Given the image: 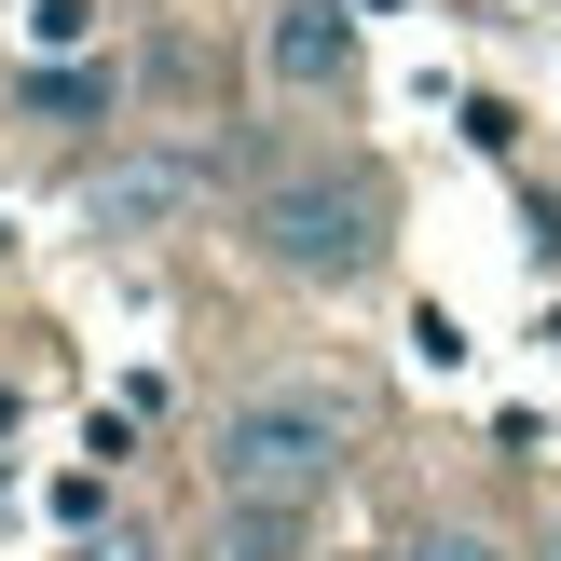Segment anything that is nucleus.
Returning <instances> with one entry per match:
<instances>
[{
    "label": "nucleus",
    "mask_w": 561,
    "mask_h": 561,
    "mask_svg": "<svg viewBox=\"0 0 561 561\" xmlns=\"http://www.w3.org/2000/svg\"><path fill=\"white\" fill-rule=\"evenodd\" d=\"M343 453H356V425H343V411H329L316 398V383H261V398H233V411H219V507H316V493L329 480H343Z\"/></svg>",
    "instance_id": "nucleus-1"
},
{
    "label": "nucleus",
    "mask_w": 561,
    "mask_h": 561,
    "mask_svg": "<svg viewBox=\"0 0 561 561\" xmlns=\"http://www.w3.org/2000/svg\"><path fill=\"white\" fill-rule=\"evenodd\" d=\"M247 247H261L274 274H301V288H356V274L383 261V179H356V164H288V179L247 192Z\"/></svg>",
    "instance_id": "nucleus-2"
},
{
    "label": "nucleus",
    "mask_w": 561,
    "mask_h": 561,
    "mask_svg": "<svg viewBox=\"0 0 561 561\" xmlns=\"http://www.w3.org/2000/svg\"><path fill=\"white\" fill-rule=\"evenodd\" d=\"M261 69L288 82V96H343V82H356V14H343V0H274Z\"/></svg>",
    "instance_id": "nucleus-3"
},
{
    "label": "nucleus",
    "mask_w": 561,
    "mask_h": 561,
    "mask_svg": "<svg viewBox=\"0 0 561 561\" xmlns=\"http://www.w3.org/2000/svg\"><path fill=\"white\" fill-rule=\"evenodd\" d=\"M192 192H206V164H179V151H137V164H110V179H96V219H110V233H151V219H179Z\"/></svg>",
    "instance_id": "nucleus-4"
},
{
    "label": "nucleus",
    "mask_w": 561,
    "mask_h": 561,
    "mask_svg": "<svg viewBox=\"0 0 561 561\" xmlns=\"http://www.w3.org/2000/svg\"><path fill=\"white\" fill-rule=\"evenodd\" d=\"M27 110H42V124H96V110H110V69H96V55H69V69L27 82Z\"/></svg>",
    "instance_id": "nucleus-5"
},
{
    "label": "nucleus",
    "mask_w": 561,
    "mask_h": 561,
    "mask_svg": "<svg viewBox=\"0 0 561 561\" xmlns=\"http://www.w3.org/2000/svg\"><path fill=\"white\" fill-rule=\"evenodd\" d=\"M288 548H301L288 507H233V520H219V561H288Z\"/></svg>",
    "instance_id": "nucleus-6"
},
{
    "label": "nucleus",
    "mask_w": 561,
    "mask_h": 561,
    "mask_svg": "<svg viewBox=\"0 0 561 561\" xmlns=\"http://www.w3.org/2000/svg\"><path fill=\"white\" fill-rule=\"evenodd\" d=\"M27 42H42V55H82V42H96V0H27Z\"/></svg>",
    "instance_id": "nucleus-7"
},
{
    "label": "nucleus",
    "mask_w": 561,
    "mask_h": 561,
    "mask_svg": "<svg viewBox=\"0 0 561 561\" xmlns=\"http://www.w3.org/2000/svg\"><path fill=\"white\" fill-rule=\"evenodd\" d=\"M398 561H507V548H493V535H466V520H438V535H411Z\"/></svg>",
    "instance_id": "nucleus-8"
},
{
    "label": "nucleus",
    "mask_w": 561,
    "mask_h": 561,
    "mask_svg": "<svg viewBox=\"0 0 561 561\" xmlns=\"http://www.w3.org/2000/svg\"><path fill=\"white\" fill-rule=\"evenodd\" d=\"M82 561H164L151 535H96V548H82Z\"/></svg>",
    "instance_id": "nucleus-9"
},
{
    "label": "nucleus",
    "mask_w": 561,
    "mask_h": 561,
    "mask_svg": "<svg viewBox=\"0 0 561 561\" xmlns=\"http://www.w3.org/2000/svg\"><path fill=\"white\" fill-rule=\"evenodd\" d=\"M548 561H561V548H548Z\"/></svg>",
    "instance_id": "nucleus-10"
}]
</instances>
